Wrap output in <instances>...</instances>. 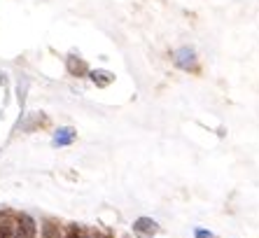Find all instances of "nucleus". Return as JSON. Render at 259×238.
Returning <instances> with one entry per match:
<instances>
[{"label":"nucleus","instance_id":"obj_1","mask_svg":"<svg viewBox=\"0 0 259 238\" xmlns=\"http://www.w3.org/2000/svg\"><path fill=\"white\" fill-rule=\"evenodd\" d=\"M175 66L182 68L187 72H199V59H196V52L194 47H180L175 52Z\"/></svg>","mask_w":259,"mask_h":238},{"label":"nucleus","instance_id":"obj_2","mask_svg":"<svg viewBox=\"0 0 259 238\" xmlns=\"http://www.w3.org/2000/svg\"><path fill=\"white\" fill-rule=\"evenodd\" d=\"M133 231H136L138 238H152L159 233V224L152 217H138V220L133 222Z\"/></svg>","mask_w":259,"mask_h":238},{"label":"nucleus","instance_id":"obj_3","mask_svg":"<svg viewBox=\"0 0 259 238\" xmlns=\"http://www.w3.org/2000/svg\"><path fill=\"white\" fill-rule=\"evenodd\" d=\"M35 231H37V226L30 215H26V213L17 215V238H35Z\"/></svg>","mask_w":259,"mask_h":238},{"label":"nucleus","instance_id":"obj_4","mask_svg":"<svg viewBox=\"0 0 259 238\" xmlns=\"http://www.w3.org/2000/svg\"><path fill=\"white\" fill-rule=\"evenodd\" d=\"M75 129L72 126H61V129H56V133L52 136V145L54 147H68V145L75 140Z\"/></svg>","mask_w":259,"mask_h":238},{"label":"nucleus","instance_id":"obj_5","mask_svg":"<svg viewBox=\"0 0 259 238\" xmlns=\"http://www.w3.org/2000/svg\"><path fill=\"white\" fill-rule=\"evenodd\" d=\"M0 238H17V217L12 213H0Z\"/></svg>","mask_w":259,"mask_h":238},{"label":"nucleus","instance_id":"obj_6","mask_svg":"<svg viewBox=\"0 0 259 238\" xmlns=\"http://www.w3.org/2000/svg\"><path fill=\"white\" fill-rule=\"evenodd\" d=\"M66 68L68 72H70L72 77H87V72H89V68H87V61L77 59V56H66Z\"/></svg>","mask_w":259,"mask_h":238},{"label":"nucleus","instance_id":"obj_7","mask_svg":"<svg viewBox=\"0 0 259 238\" xmlns=\"http://www.w3.org/2000/svg\"><path fill=\"white\" fill-rule=\"evenodd\" d=\"M89 80L94 84H96V87H110V84L115 82V72H110V70H91L89 72Z\"/></svg>","mask_w":259,"mask_h":238},{"label":"nucleus","instance_id":"obj_8","mask_svg":"<svg viewBox=\"0 0 259 238\" xmlns=\"http://www.w3.org/2000/svg\"><path fill=\"white\" fill-rule=\"evenodd\" d=\"M194 238H215L210 231H205V229H196L194 231Z\"/></svg>","mask_w":259,"mask_h":238},{"label":"nucleus","instance_id":"obj_9","mask_svg":"<svg viewBox=\"0 0 259 238\" xmlns=\"http://www.w3.org/2000/svg\"><path fill=\"white\" fill-rule=\"evenodd\" d=\"M66 238H84V236H82V233H79L77 229H70V231H68V236H66Z\"/></svg>","mask_w":259,"mask_h":238},{"label":"nucleus","instance_id":"obj_10","mask_svg":"<svg viewBox=\"0 0 259 238\" xmlns=\"http://www.w3.org/2000/svg\"><path fill=\"white\" fill-rule=\"evenodd\" d=\"M84 238H89V236H84Z\"/></svg>","mask_w":259,"mask_h":238},{"label":"nucleus","instance_id":"obj_11","mask_svg":"<svg viewBox=\"0 0 259 238\" xmlns=\"http://www.w3.org/2000/svg\"><path fill=\"white\" fill-rule=\"evenodd\" d=\"M105 238H110V236H105Z\"/></svg>","mask_w":259,"mask_h":238}]
</instances>
